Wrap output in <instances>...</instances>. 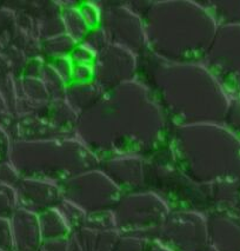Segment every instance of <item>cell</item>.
<instances>
[{
    "mask_svg": "<svg viewBox=\"0 0 240 251\" xmlns=\"http://www.w3.org/2000/svg\"><path fill=\"white\" fill-rule=\"evenodd\" d=\"M169 212V205L160 195L144 189L124 192L112 210L120 235H136L150 241L156 238Z\"/></svg>",
    "mask_w": 240,
    "mask_h": 251,
    "instance_id": "1",
    "label": "cell"
},
{
    "mask_svg": "<svg viewBox=\"0 0 240 251\" xmlns=\"http://www.w3.org/2000/svg\"><path fill=\"white\" fill-rule=\"evenodd\" d=\"M59 186L64 200L86 215L112 211L124 194L99 168L75 175Z\"/></svg>",
    "mask_w": 240,
    "mask_h": 251,
    "instance_id": "2",
    "label": "cell"
},
{
    "mask_svg": "<svg viewBox=\"0 0 240 251\" xmlns=\"http://www.w3.org/2000/svg\"><path fill=\"white\" fill-rule=\"evenodd\" d=\"M156 238L174 251H206L210 247L207 220L198 210L171 211Z\"/></svg>",
    "mask_w": 240,
    "mask_h": 251,
    "instance_id": "3",
    "label": "cell"
},
{
    "mask_svg": "<svg viewBox=\"0 0 240 251\" xmlns=\"http://www.w3.org/2000/svg\"><path fill=\"white\" fill-rule=\"evenodd\" d=\"M101 4V2H100ZM101 26L110 43L121 46L137 57L147 52L143 19L127 6V4L102 2Z\"/></svg>",
    "mask_w": 240,
    "mask_h": 251,
    "instance_id": "4",
    "label": "cell"
},
{
    "mask_svg": "<svg viewBox=\"0 0 240 251\" xmlns=\"http://www.w3.org/2000/svg\"><path fill=\"white\" fill-rule=\"evenodd\" d=\"M93 69V83L102 93H106L121 84L137 79L138 57L128 50L110 43L96 54Z\"/></svg>",
    "mask_w": 240,
    "mask_h": 251,
    "instance_id": "5",
    "label": "cell"
},
{
    "mask_svg": "<svg viewBox=\"0 0 240 251\" xmlns=\"http://www.w3.org/2000/svg\"><path fill=\"white\" fill-rule=\"evenodd\" d=\"M99 169L122 192L143 190L146 178V158L120 156L100 160Z\"/></svg>",
    "mask_w": 240,
    "mask_h": 251,
    "instance_id": "6",
    "label": "cell"
},
{
    "mask_svg": "<svg viewBox=\"0 0 240 251\" xmlns=\"http://www.w3.org/2000/svg\"><path fill=\"white\" fill-rule=\"evenodd\" d=\"M63 201L60 186L48 180L27 178L20 185V202L23 209L39 215L53 209Z\"/></svg>",
    "mask_w": 240,
    "mask_h": 251,
    "instance_id": "7",
    "label": "cell"
},
{
    "mask_svg": "<svg viewBox=\"0 0 240 251\" xmlns=\"http://www.w3.org/2000/svg\"><path fill=\"white\" fill-rule=\"evenodd\" d=\"M14 245L18 251H39L43 244L38 215L20 209L13 217Z\"/></svg>",
    "mask_w": 240,
    "mask_h": 251,
    "instance_id": "8",
    "label": "cell"
},
{
    "mask_svg": "<svg viewBox=\"0 0 240 251\" xmlns=\"http://www.w3.org/2000/svg\"><path fill=\"white\" fill-rule=\"evenodd\" d=\"M102 91L95 83L75 84L70 83L66 85L65 100L79 116L86 112L99 99L102 97Z\"/></svg>",
    "mask_w": 240,
    "mask_h": 251,
    "instance_id": "9",
    "label": "cell"
},
{
    "mask_svg": "<svg viewBox=\"0 0 240 251\" xmlns=\"http://www.w3.org/2000/svg\"><path fill=\"white\" fill-rule=\"evenodd\" d=\"M38 221L43 241L67 238L71 235V230L57 208L48 209L39 214Z\"/></svg>",
    "mask_w": 240,
    "mask_h": 251,
    "instance_id": "10",
    "label": "cell"
},
{
    "mask_svg": "<svg viewBox=\"0 0 240 251\" xmlns=\"http://www.w3.org/2000/svg\"><path fill=\"white\" fill-rule=\"evenodd\" d=\"M60 5L61 7V19H63L64 30L69 37H71L77 44H81L89 34L90 28L85 24L83 17L79 12V4Z\"/></svg>",
    "mask_w": 240,
    "mask_h": 251,
    "instance_id": "11",
    "label": "cell"
},
{
    "mask_svg": "<svg viewBox=\"0 0 240 251\" xmlns=\"http://www.w3.org/2000/svg\"><path fill=\"white\" fill-rule=\"evenodd\" d=\"M77 43L66 33L42 40V58L45 61L69 57Z\"/></svg>",
    "mask_w": 240,
    "mask_h": 251,
    "instance_id": "12",
    "label": "cell"
},
{
    "mask_svg": "<svg viewBox=\"0 0 240 251\" xmlns=\"http://www.w3.org/2000/svg\"><path fill=\"white\" fill-rule=\"evenodd\" d=\"M39 79L43 81L44 86L48 90L51 100H61V99H65L66 84L61 80V78L55 74L54 70L46 61L44 63Z\"/></svg>",
    "mask_w": 240,
    "mask_h": 251,
    "instance_id": "13",
    "label": "cell"
},
{
    "mask_svg": "<svg viewBox=\"0 0 240 251\" xmlns=\"http://www.w3.org/2000/svg\"><path fill=\"white\" fill-rule=\"evenodd\" d=\"M55 208L59 210V212L64 217V220H65L71 232L78 231V230H80L84 226L85 220H86V214H85L83 210L79 209L78 206H75L74 204L63 198V201Z\"/></svg>",
    "mask_w": 240,
    "mask_h": 251,
    "instance_id": "14",
    "label": "cell"
},
{
    "mask_svg": "<svg viewBox=\"0 0 240 251\" xmlns=\"http://www.w3.org/2000/svg\"><path fill=\"white\" fill-rule=\"evenodd\" d=\"M79 12L83 17L85 24L91 30H96V28L101 26V8L99 4L92 1H84L79 2L78 6Z\"/></svg>",
    "mask_w": 240,
    "mask_h": 251,
    "instance_id": "15",
    "label": "cell"
},
{
    "mask_svg": "<svg viewBox=\"0 0 240 251\" xmlns=\"http://www.w3.org/2000/svg\"><path fill=\"white\" fill-rule=\"evenodd\" d=\"M81 44H84L85 46L92 50L96 54H98L110 44V40H108L105 31L101 27H98L96 30H91Z\"/></svg>",
    "mask_w": 240,
    "mask_h": 251,
    "instance_id": "16",
    "label": "cell"
},
{
    "mask_svg": "<svg viewBox=\"0 0 240 251\" xmlns=\"http://www.w3.org/2000/svg\"><path fill=\"white\" fill-rule=\"evenodd\" d=\"M150 239L136 235H120L114 251H145Z\"/></svg>",
    "mask_w": 240,
    "mask_h": 251,
    "instance_id": "17",
    "label": "cell"
},
{
    "mask_svg": "<svg viewBox=\"0 0 240 251\" xmlns=\"http://www.w3.org/2000/svg\"><path fill=\"white\" fill-rule=\"evenodd\" d=\"M96 54L84 44H77L69 58L73 65H93Z\"/></svg>",
    "mask_w": 240,
    "mask_h": 251,
    "instance_id": "18",
    "label": "cell"
},
{
    "mask_svg": "<svg viewBox=\"0 0 240 251\" xmlns=\"http://www.w3.org/2000/svg\"><path fill=\"white\" fill-rule=\"evenodd\" d=\"M46 63L49 64L52 69L54 70L55 74H57L61 78V80L69 85L71 83L72 78V69L73 64L70 60L69 57H61V58H55V59H51Z\"/></svg>",
    "mask_w": 240,
    "mask_h": 251,
    "instance_id": "19",
    "label": "cell"
},
{
    "mask_svg": "<svg viewBox=\"0 0 240 251\" xmlns=\"http://www.w3.org/2000/svg\"><path fill=\"white\" fill-rule=\"evenodd\" d=\"M95 80L93 65H73L71 83L90 84Z\"/></svg>",
    "mask_w": 240,
    "mask_h": 251,
    "instance_id": "20",
    "label": "cell"
},
{
    "mask_svg": "<svg viewBox=\"0 0 240 251\" xmlns=\"http://www.w3.org/2000/svg\"><path fill=\"white\" fill-rule=\"evenodd\" d=\"M39 251H69V239H51L44 241Z\"/></svg>",
    "mask_w": 240,
    "mask_h": 251,
    "instance_id": "21",
    "label": "cell"
},
{
    "mask_svg": "<svg viewBox=\"0 0 240 251\" xmlns=\"http://www.w3.org/2000/svg\"><path fill=\"white\" fill-rule=\"evenodd\" d=\"M145 251H174V250L171 249V248H169L168 244L164 243V242L154 238V239H151V241H148L147 245H146Z\"/></svg>",
    "mask_w": 240,
    "mask_h": 251,
    "instance_id": "22",
    "label": "cell"
},
{
    "mask_svg": "<svg viewBox=\"0 0 240 251\" xmlns=\"http://www.w3.org/2000/svg\"><path fill=\"white\" fill-rule=\"evenodd\" d=\"M206 251H216L215 249H213V248H211V247H209V249H207Z\"/></svg>",
    "mask_w": 240,
    "mask_h": 251,
    "instance_id": "23",
    "label": "cell"
}]
</instances>
